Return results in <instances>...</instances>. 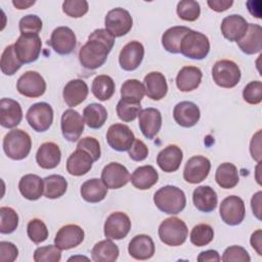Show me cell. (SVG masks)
I'll return each mask as SVG.
<instances>
[{
	"instance_id": "6da1fadb",
	"label": "cell",
	"mask_w": 262,
	"mask_h": 262,
	"mask_svg": "<svg viewBox=\"0 0 262 262\" xmlns=\"http://www.w3.org/2000/svg\"><path fill=\"white\" fill-rule=\"evenodd\" d=\"M115 44V37L105 29H96L88 37V41L79 51V60L82 67L88 70L100 68L107 58Z\"/></svg>"
},
{
	"instance_id": "7a4b0ae2",
	"label": "cell",
	"mask_w": 262,
	"mask_h": 262,
	"mask_svg": "<svg viewBox=\"0 0 262 262\" xmlns=\"http://www.w3.org/2000/svg\"><path fill=\"white\" fill-rule=\"evenodd\" d=\"M154 203L160 211L166 214L176 215L185 208L186 198L183 190L179 187L166 185L155 192Z\"/></svg>"
},
{
	"instance_id": "3957f363",
	"label": "cell",
	"mask_w": 262,
	"mask_h": 262,
	"mask_svg": "<svg viewBox=\"0 0 262 262\" xmlns=\"http://www.w3.org/2000/svg\"><path fill=\"white\" fill-rule=\"evenodd\" d=\"M32 140L30 135L21 129H13L3 138V150L12 160H23L31 151Z\"/></svg>"
},
{
	"instance_id": "277c9868",
	"label": "cell",
	"mask_w": 262,
	"mask_h": 262,
	"mask_svg": "<svg viewBox=\"0 0 262 262\" xmlns=\"http://www.w3.org/2000/svg\"><path fill=\"white\" fill-rule=\"evenodd\" d=\"M159 237L167 246L177 247L186 241L188 229L184 221L177 217L165 219L159 226Z\"/></svg>"
},
{
	"instance_id": "5b68a950",
	"label": "cell",
	"mask_w": 262,
	"mask_h": 262,
	"mask_svg": "<svg viewBox=\"0 0 262 262\" xmlns=\"http://www.w3.org/2000/svg\"><path fill=\"white\" fill-rule=\"evenodd\" d=\"M210 51V41L208 37L198 31L190 30L180 44V52L191 59H204Z\"/></svg>"
},
{
	"instance_id": "8992f818",
	"label": "cell",
	"mask_w": 262,
	"mask_h": 262,
	"mask_svg": "<svg viewBox=\"0 0 262 262\" xmlns=\"http://www.w3.org/2000/svg\"><path fill=\"white\" fill-rule=\"evenodd\" d=\"M18 60L24 63H31L38 59L42 42L38 34H20L13 44Z\"/></svg>"
},
{
	"instance_id": "52a82bcc",
	"label": "cell",
	"mask_w": 262,
	"mask_h": 262,
	"mask_svg": "<svg viewBox=\"0 0 262 262\" xmlns=\"http://www.w3.org/2000/svg\"><path fill=\"white\" fill-rule=\"evenodd\" d=\"M212 77L216 85L222 88H233L241 80V70L234 61L221 59L213 66Z\"/></svg>"
},
{
	"instance_id": "ba28073f",
	"label": "cell",
	"mask_w": 262,
	"mask_h": 262,
	"mask_svg": "<svg viewBox=\"0 0 262 262\" xmlns=\"http://www.w3.org/2000/svg\"><path fill=\"white\" fill-rule=\"evenodd\" d=\"M26 119L33 130L45 132L52 125L53 110L47 102H37L29 107Z\"/></svg>"
},
{
	"instance_id": "9c48e42d",
	"label": "cell",
	"mask_w": 262,
	"mask_h": 262,
	"mask_svg": "<svg viewBox=\"0 0 262 262\" xmlns=\"http://www.w3.org/2000/svg\"><path fill=\"white\" fill-rule=\"evenodd\" d=\"M133 25V19L128 10L117 7L110 10L104 18L105 30L115 38L122 37L129 33Z\"/></svg>"
},
{
	"instance_id": "30bf717a",
	"label": "cell",
	"mask_w": 262,
	"mask_h": 262,
	"mask_svg": "<svg viewBox=\"0 0 262 262\" xmlns=\"http://www.w3.org/2000/svg\"><path fill=\"white\" fill-rule=\"evenodd\" d=\"M220 217L224 223L230 226L241 224L246 215L244 201L237 195L226 196L220 204Z\"/></svg>"
},
{
	"instance_id": "8fae6325",
	"label": "cell",
	"mask_w": 262,
	"mask_h": 262,
	"mask_svg": "<svg viewBox=\"0 0 262 262\" xmlns=\"http://www.w3.org/2000/svg\"><path fill=\"white\" fill-rule=\"evenodd\" d=\"M17 91L30 98L42 96L46 91V82L44 78L35 71H28L23 74L16 83Z\"/></svg>"
},
{
	"instance_id": "7c38bea8",
	"label": "cell",
	"mask_w": 262,
	"mask_h": 262,
	"mask_svg": "<svg viewBox=\"0 0 262 262\" xmlns=\"http://www.w3.org/2000/svg\"><path fill=\"white\" fill-rule=\"evenodd\" d=\"M135 140L131 129L125 124H113L106 132V141L108 145L117 151L129 150Z\"/></svg>"
},
{
	"instance_id": "4fadbf2b",
	"label": "cell",
	"mask_w": 262,
	"mask_h": 262,
	"mask_svg": "<svg viewBox=\"0 0 262 262\" xmlns=\"http://www.w3.org/2000/svg\"><path fill=\"white\" fill-rule=\"evenodd\" d=\"M48 45H50L56 53L67 55L72 53L76 48L77 38L73 30L69 27H57L51 33Z\"/></svg>"
},
{
	"instance_id": "5bb4252c",
	"label": "cell",
	"mask_w": 262,
	"mask_h": 262,
	"mask_svg": "<svg viewBox=\"0 0 262 262\" xmlns=\"http://www.w3.org/2000/svg\"><path fill=\"white\" fill-rule=\"evenodd\" d=\"M84 118L75 110L69 108L64 111L60 119V127L62 136L71 141H77L84 131Z\"/></svg>"
},
{
	"instance_id": "9a60e30c",
	"label": "cell",
	"mask_w": 262,
	"mask_h": 262,
	"mask_svg": "<svg viewBox=\"0 0 262 262\" xmlns=\"http://www.w3.org/2000/svg\"><path fill=\"white\" fill-rule=\"evenodd\" d=\"M131 229V221L123 212H114L105 220L103 232L106 238L122 239L127 236Z\"/></svg>"
},
{
	"instance_id": "2e32d148",
	"label": "cell",
	"mask_w": 262,
	"mask_h": 262,
	"mask_svg": "<svg viewBox=\"0 0 262 262\" xmlns=\"http://www.w3.org/2000/svg\"><path fill=\"white\" fill-rule=\"evenodd\" d=\"M211 170V162L204 156L191 157L185 164L183 178L186 182L196 184L205 180Z\"/></svg>"
},
{
	"instance_id": "e0dca14e",
	"label": "cell",
	"mask_w": 262,
	"mask_h": 262,
	"mask_svg": "<svg viewBox=\"0 0 262 262\" xmlns=\"http://www.w3.org/2000/svg\"><path fill=\"white\" fill-rule=\"evenodd\" d=\"M101 180L107 188L118 189L125 186L130 181V174L124 165L111 162L103 167Z\"/></svg>"
},
{
	"instance_id": "ac0fdd59",
	"label": "cell",
	"mask_w": 262,
	"mask_h": 262,
	"mask_svg": "<svg viewBox=\"0 0 262 262\" xmlns=\"http://www.w3.org/2000/svg\"><path fill=\"white\" fill-rule=\"evenodd\" d=\"M84 230L77 224H68L58 229L54 237V245L60 250L76 248L84 241Z\"/></svg>"
},
{
	"instance_id": "d6986e66",
	"label": "cell",
	"mask_w": 262,
	"mask_h": 262,
	"mask_svg": "<svg viewBox=\"0 0 262 262\" xmlns=\"http://www.w3.org/2000/svg\"><path fill=\"white\" fill-rule=\"evenodd\" d=\"M144 56V47L139 41L127 43L119 55V63L125 71H134L142 62Z\"/></svg>"
},
{
	"instance_id": "ffe728a7",
	"label": "cell",
	"mask_w": 262,
	"mask_h": 262,
	"mask_svg": "<svg viewBox=\"0 0 262 262\" xmlns=\"http://www.w3.org/2000/svg\"><path fill=\"white\" fill-rule=\"evenodd\" d=\"M138 125L144 137L152 139L162 127V115L160 111L154 107L141 110L138 115Z\"/></svg>"
},
{
	"instance_id": "44dd1931",
	"label": "cell",
	"mask_w": 262,
	"mask_h": 262,
	"mask_svg": "<svg viewBox=\"0 0 262 262\" xmlns=\"http://www.w3.org/2000/svg\"><path fill=\"white\" fill-rule=\"evenodd\" d=\"M248 26V21L242 15L230 14L222 19L220 30L225 39L230 42H237L247 33Z\"/></svg>"
},
{
	"instance_id": "7402d4cb",
	"label": "cell",
	"mask_w": 262,
	"mask_h": 262,
	"mask_svg": "<svg viewBox=\"0 0 262 262\" xmlns=\"http://www.w3.org/2000/svg\"><path fill=\"white\" fill-rule=\"evenodd\" d=\"M173 118L179 126L190 128L199 122L201 112L195 103L191 101H180L174 106Z\"/></svg>"
},
{
	"instance_id": "603a6c76",
	"label": "cell",
	"mask_w": 262,
	"mask_h": 262,
	"mask_svg": "<svg viewBox=\"0 0 262 262\" xmlns=\"http://www.w3.org/2000/svg\"><path fill=\"white\" fill-rule=\"evenodd\" d=\"M23 119V110L20 104L11 98H2L0 100V124L4 128L16 127Z\"/></svg>"
},
{
	"instance_id": "cb8c5ba5",
	"label": "cell",
	"mask_w": 262,
	"mask_h": 262,
	"mask_svg": "<svg viewBox=\"0 0 262 262\" xmlns=\"http://www.w3.org/2000/svg\"><path fill=\"white\" fill-rule=\"evenodd\" d=\"M183 159L181 148L175 144H170L163 148L157 157V164L164 172L171 173L179 169Z\"/></svg>"
},
{
	"instance_id": "d4e9b609",
	"label": "cell",
	"mask_w": 262,
	"mask_h": 262,
	"mask_svg": "<svg viewBox=\"0 0 262 262\" xmlns=\"http://www.w3.org/2000/svg\"><path fill=\"white\" fill-rule=\"evenodd\" d=\"M145 95L151 100H161L168 92L166 77L160 72H150L143 79Z\"/></svg>"
},
{
	"instance_id": "484cf974",
	"label": "cell",
	"mask_w": 262,
	"mask_h": 262,
	"mask_svg": "<svg viewBox=\"0 0 262 262\" xmlns=\"http://www.w3.org/2000/svg\"><path fill=\"white\" fill-rule=\"evenodd\" d=\"M128 252L136 260L150 259L155 254V244L147 234L135 235L129 243Z\"/></svg>"
},
{
	"instance_id": "4316f807",
	"label": "cell",
	"mask_w": 262,
	"mask_h": 262,
	"mask_svg": "<svg viewBox=\"0 0 262 262\" xmlns=\"http://www.w3.org/2000/svg\"><path fill=\"white\" fill-rule=\"evenodd\" d=\"M88 92L89 89L85 81L74 79L66 84L62 91V97L70 107H74L86 99Z\"/></svg>"
},
{
	"instance_id": "83f0119b",
	"label": "cell",
	"mask_w": 262,
	"mask_h": 262,
	"mask_svg": "<svg viewBox=\"0 0 262 262\" xmlns=\"http://www.w3.org/2000/svg\"><path fill=\"white\" fill-rule=\"evenodd\" d=\"M92 157L85 150L77 148L67 160V171L73 176H82L88 173L93 164Z\"/></svg>"
},
{
	"instance_id": "f1b7e54d",
	"label": "cell",
	"mask_w": 262,
	"mask_h": 262,
	"mask_svg": "<svg viewBox=\"0 0 262 262\" xmlns=\"http://www.w3.org/2000/svg\"><path fill=\"white\" fill-rule=\"evenodd\" d=\"M192 202L199 211L209 213L216 209L218 196L216 191L211 186L201 185L193 190Z\"/></svg>"
},
{
	"instance_id": "f546056e",
	"label": "cell",
	"mask_w": 262,
	"mask_h": 262,
	"mask_svg": "<svg viewBox=\"0 0 262 262\" xmlns=\"http://www.w3.org/2000/svg\"><path fill=\"white\" fill-rule=\"evenodd\" d=\"M61 159L59 146L54 142L42 143L36 154V162L43 169H53L58 166Z\"/></svg>"
},
{
	"instance_id": "4dcf8cb0",
	"label": "cell",
	"mask_w": 262,
	"mask_h": 262,
	"mask_svg": "<svg viewBox=\"0 0 262 262\" xmlns=\"http://www.w3.org/2000/svg\"><path fill=\"white\" fill-rule=\"evenodd\" d=\"M239 49L246 54H255L262 49V28L257 24H249L245 36L236 42Z\"/></svg>"
},
{
	"instance_id": "1f68e13d",
	"label": "cell",
	"mask_w": 262,
	"mask_h": 262,
	"mask_svg": "<svg viewBox=\"0 0 262 262\" xmlns=\"http://www.w3.org/2000/svg\"><path fill=\"white\" fill-rule=\"evenodd\" d=\"M202 71L192 66L183 67L176 76V86L182 92H188L196 89L202 82Z\"/></svg>"
},
{
	"instance_id": "d6a6232c",
	"label": "cell",
	"mask_w": 262,
	"mask_h": 262,
	"mask_svg": "<svg viewBox=\"0 0 262 262\" xmlns=\"http://www.w3.org/2000/svg\"><path fill=\"white\" fill-rule=\"evenodd\" d=\"M18 189L25 199L36 201L44 194V181L36 174H27L20 178Z\"/></svg>"
},
{
	"instance_id": "836d02e7",
	"label": "cell",
	"mask_w": 262,
	"mask_h": 262,
	"mask_svg": "<svg viewBox=\"0 0 262 262\" xmlns=\"http://www.w3.org/2000/svg\"><path fill=\"white\" fill-rule=\"evenodd\" d=\"M158 179L159 174L157 170L150 165L136 168L130 177L132 185L140 190L149 189L158 182Z\"/></svg>"
},
{
	"instance_id": "e575fe53",
	"label": "cell",
	"mask_w": 262,
	"mask_h": 262,
	"mask_svg": "<svg viewBox=\"0 0 262 262\" xmlns=\"http://www.w3.org/2000/svg\"><path fill=\"white\" fill-rule=\"evenodd\" d=\"M81 196L88 203H98L104 200L107 194V187L101 179L91 178L81 185Z\"/></svg>"
},
{
	"instance_id": "d590c367",
	"label": "cell",
	"mask_w": 262,
	"mask_h": 262,
	"mask_svg": "<svg viewBox=\"0 0 262 262\" xmlns=\"http://www.w3.org/2000/svg\"><path fill=\"white\" fill-rule=\"evenodd\" d=\"M190 31L184 26H175L169 28L162 36V45L170 53H179L182 38Z\"/></svg>"
},
{
	"instance_id": "8d00e7d4",
	"label": "cell",
	"mask_w": 262,
	"mask_h": 262,
	"mask_svg": "<svg viewBox=\"0 0 262 262\" xmlns=\"http://www.w3.org/2000/svg\"><path fill=\"white\" fill-rule=\"evenodd\" d=\"M120 254L118 246L112 239H103L96 243L91 251L92 260L95 262H114Z\"/></svg>"
},
{
	"instance_id": "74e56055",
	"label": "cell",
	"mask_w": 262,
	"mask_h": 262,
	"mask_svg": "<svg viewBox=\"0 0 262 262\" xmlns=\"http://www.w3.org/2000/svg\"><path fill=\"white\" fill-rule=\"evenodd\" d=\"M217 184L224 189L233 188L239 181L237 168L232 163H223L218 166L215 173Z\"/></svg>"
},
{
	"instance_id": "f35d334b",
	"label": "cell",
	"mask_w": 262,
	"mask_h": 262,
	"mask_svg": "<svg viewBox=\"0 0 262 262\" xmlns=\"http://www.w3.org/2000/svg\"><path fill=\"white\" fill-rule=\"evenodd\" d=\"M83 118L89 128L99 129L104 125L107 119V112L102 104L90 103L84 108Z\"/></svg>"
},
{
	"instance_id": "ab89813d",
	"label": "cell",
	"mask_w": 262,
	"mask_h": 262,
	"mask_svg": "<svg viewBox=\"0 0 262 262\" xmlns=\"http://www.w3.org/2000/svg\"><path fill=\"white\" fill-rule=\"evenodd\" d=\"M115 82L107 75H98L92 81L91 91L100 101L108 100L115 93Z\"/></svg>"
},
{
	"instance_id": "60d3db41",
	"label": "cell",
	"mask_w": 262,
	"mask_h": 262,
	"mask_svg": "<svg viewBox=\"0 0 262 262\" xmlns=\"http://www.w3.org/2000/svg\"><path fill=\"white\" fill-rule=\"evenodd\" d=\"M44 195L47 199H58L62 196L68 188V181L61 175L52 174L43 179Z\"/></svg>"
},
{
	"instance_id": "b9f144b4",
	"label": "cell",
	"mask_w": 262,
	"mask_h": 262,
	"mask_svg": "<svg viewBox=\"0 0 262 262\" xmlns=\"http://www.w3.org/2000/svg\"><path fill=\"white\" fill-rule=\"evenodd\" d=\"M144 94V85L137 79L126 80L121 86V97L124 99L140 102Z\"/></svg>"
},
{
	"instance_id": "7bdbcfd3",
	"label": "cell",
	"mask_w": 262,
	"mask_h": 262,
	"mask_svg": "<svg viewBox=\"0 0 262 262\" xmlns=\"http://www.w3.org/2000/svg\"><path fill=\"white\" fill-rule=\"evenodd\" d=\"M21 62L18 60L13 45H8L2 52L0 67L1 71L6 76L14 75L21 67Z\"/></svg>"
},
{
	"instance_id": "ee69618b",
	"label": "cell",
	"mask_w": 262,
	"mask_h": 262,
	"mask_svg": "<svg viewBox=\"0 0 262 262\" xmlns=\"http://www.w3.org/2000/svg\"><path fill=\"white\" fill-rule=\"evenodd\" d=\"M116 111L118 117L123 122H131L138 117L141 111V104L140 102L121 98L117 104Z\"/></svg>"
},
{
	"instance_id": "f6af8a7d",
	"label": "cell",
	"mask_w": 262,
	"mask_h": 262,
	"mask_svg": "<svg viewBox=\"0 0 262 262\" xmlns=\"http://www.w3.org/2000/svg\"><path fill=\"white\" fill-rule=\"evenodd\" d=\"M214 238V230L209 224L201 223L191 229L190 242L196 247H204L210 244Z\"/></svg>"
},
{
	"instance_id": "bcb514c9",
	"label": "cell",
	"mask_w": 262,
	"mask_h": 262,
	"mask_svg": "<svg viewBox=\"0 0 262 262\" xmlns=\"http://www.w3.org/2000/svg\"><path fill=\"white\" fill-rule=\"evenodd\" d=\"M18 226V215L10 207L0 208V232L12 233Z\"/></svg>"
},
{
	"instance_id": "7dc6e473",
	"label": "cell",
	"mask_w": 262,
	"mask_h": 262,
	"mask_svg": "<svg viewBox=\"0 0 262 262\" xmlns=\"http://www.w3.org/2000/svg\"><path fill=\"white\" fill-rule=\"evenodd\" d=\"M176 11L181 19L186 21H194L201 14V7L196 1L183 0L178 2Z\"/></svg>"
},
{
	"instance_id": "c3c4849f",
	"label": "cell",
	"mask_w": 262,
	"mask_h": 262,
	"mask_svg": "<svg viewBox=\"0 0 262 262\" xmlns=\"http://www.w3.org/2000/svg\"><path fill=\"white\" fill-rule=\"evenodd\" d=\"M27 233L29 238L34 244H41L48 237V229L46 224L38 218L32 219L27 226Z\"/></svg>"
},
{
	"instance_id": "681fc988",
	"label": "cell",
	"mask_w": 262,
	"mask_h": 262,
	"mask_svg": "<svg viewBox=\"0 0 262 262\" xmlns=\"http://www.w3.org/2000/svg\"><path fill=\"white\" fill-rule=\"evenodd\" d=\"M61 259V250L55 245L37 248L34 252L35 262H58Z\"/></svg>"
},
{
	"instance_id": "f907efd6",
	"label": "cell",
	"mask_w": 262,
	"mask_h": 262,
	"mask_svg": "<svg viewBox=\"0 0 262 262\" xmlns=\"http://www.w3.org/2000/svg\"><path fill=\"white\" fill-rule=\"evenodd\" d=\"M88 2L85 0H66L62 3V11L71 17H82L88 12Z\"/></svg>"
},
{
	"instance_id": "816d5d0a",
	"label": "cell",
	"mask_w": 262,
	"mask_h": 262,
	"mask_svg": "<svg viewBox=\"0 0 262 262\" xmlns=\"http://www.w3.org/2000/svg\"><path fill=\"white\" fill-rule=\"evenodd\" d=\"M244 100L250 104H258L262 101V83L260 81H251L243 90Z\"/></svg>"
},
{
	"instance_id": "f5cc1de1",
	"label": "cell",
	"mask_w": 262,
	"mask_h": 262,
	"mask_svg": "<svg viewBox=\"0 0 262 262\" xmlns=\"http://www.w3.org/2000/svg\"><path fill=\"white\" fill-rule=\"evenodd\" d=\"M20 34H38L42 30V20L36 14H28L19 20Z\"/></svg>"
},
{
	"instance_id": "db71d44e",
	"label": "cell",
	"mask_w": 262,
	"mask_h": 262,
	"mask_svg": "<svg viewBox=\"0 0 262 262\" xmlns=\"http://www.w3.org/2000/svg\"><path fill=\"white\" fill-rule=\"evenodd\" d=\"M221 260L223 262L230 261H241V262H250L251 258L248 251L241 246H230L225 249Z\"/></svg>"
},
{
	"instance_id": "11a10c76",
	"label": "cell",
	"mask_w": 262,
	"mask_h": 262,
	"mask_svg": "<svg viewBox=\"0 0 262 262\" xmlns=\"http://www.w3.org/2000/svg\"><path fill=\"white\" fill-rule=\"evenodd\" d=\"M77 148L87 151L92 157L94 162L100 158V144L94 137L87 136L80 139L77 144Z\"/></svg>"
},
{
	"instance_id": "9f6ffc18",
	"label": "cell",
	"mask_w": 262,
	"mask_h": 262,
	"mask_svg": "<svg viewBox=\"0 0 262 262\" xmlns=\"http://www.w3.org/2000/svg\"><path fill=\"white\" fill-rule=\"evenodd\" d=\"M128 152H129V157L131 160H133L135 162H141L147 158L148 148L142 140L135 138V140H134L133 144L131 145V147L129 148Z\"/></svg>"
},
{
	"instance_id": "6f0895ef",
	"label": "cell",
	"mask_w": 262,
	"mask_h": 262,
	"mask_svg": "<svg viewBox=\"0 0 262 262\" xmlns=\"http://www.w3.org/2000/svg\"><path fill=\"white\" fill-rule=\"evenodd\" d=\"M18 256V250L16 246L10 242H0V261L12 262Z\"/></svg>"
},
{
	"instance_id": "680465c9",
	"label": "cell",
	"mask_w": 262,
	"mask_h": 262,
	"mask_svg": "<svg viewBox=\"0 0 262 262\" xmlns=\"http://www.w3.org/2000/svg\"><path fill=\"white\" fill-rule=\"evenodd\" d=\"M250 152L255 161H261V130H258L257 133L253 135L250 142Z\"/></svg>"
},
{
	"instance_id": "91938a15",
	"label": "cell",
	"mask_w": 262,
	"mask_h": 262,
	"mask_svg": "<svg viewBox=\"0 0 262 262\" xmlns=\"http://www.w3.org/2000/svg\"><path fill=\"white\" fill-rule=\"evenodd\" d=\"M207 4L212 10L216 12H222L227 10L233 4V1L232 0H208Z\"/></svg>"
},
{
	"instance_id": "94428289",
	"label": "cell",
	"mask_w": 262,
	"mask_h": 262,
	"mask_svg": "<svg viewBox=\"0 0 262 262\" xmlns=\"http://www.w3.org/2000/svg\"><path fill=\"white\" fill-rule=\"evenodd\" d=\"M221 260V257L219 253L215 250H207L204 252H201L200 255L198 256V261L199 262H218Z\"/></svg>"
},
{
	"instance_id": "6125c7cd",
	"label": "cell",
	"mask_w": 262,
	"mask_h": 262,
	"mask_svg": "<svg viewBox=\"0 0 262 262\" xmlns=\"http://www.w3.org/2000/svg\"><path fill=\"white\" fill-rule=\"evenodd\" d=\"M250 243L251 246L253 247V249L258 253V255H262V233H261V229H257L256 231H254L251 235L250 238Z\"/></svg>"
},
{
	"instance_id": "be15d7a7",
	"label": "cell",
	"mask_w": 262,
	"mask_h": 262,
	"mask_svg": "<svg viewBox=\"0 0 262 262\" xmlns=\"http://www.w3.org/2000/svg\"><path fill=\"white\" fill-rule=\"evenodd\" d=\"M261 195H262V192L258 191L253 195L251 200V207H252L253 214L259 220L261 219Z\"/></svg>"
},
{
	"instance_id": "e7e4bbea",
	"label": "cell",
	"mask_w": 262,
	"mask_h": 262,
	"mask_svg": "<svg viewBox=\"0 0 262 262\" xmlns=\"http://www.w3.org/2000/svg\"><path fill=\"white\" fill-rule=\"evenodd\" d=\"M12 4L17 8V9H27L30 6L35 4V1H24V0H13Z\"/></svg>"
}]
</instances>
